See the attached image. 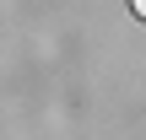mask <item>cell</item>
Wrapping results in <instances>:
<instances>
[{
	"instance_id": "6da1fadb",
	"label": "cell",
	"mask_w": 146,
	"mask_h": 140,
	"mask_svg": "<svg viewBox=\"0 0 146 140\" xmlns=\"http://www.w3.org/2000/svg\"><path fill=\"white\" fill-rule=\"evenodd\" d=\"M130 5H135V16H141V11H146V0H130Z\"/></svg>"
}]
</instances>
